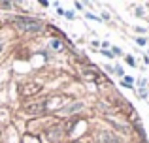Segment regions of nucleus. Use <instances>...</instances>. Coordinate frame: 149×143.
<instances>
[{
	"instance_id": "obj_9",
	"label": "nucleus",
	"mask_w": 149,
	"mask_h": 143,
	"mask_svg": "<svg viewBox=\"0 0 149 143\" xmlns=\"http://www.w3.org/2000/svg\"><path fill=\"white\" fill-rule=\"evenodd\" d=\"M136 41H138L140 45H146V44H147V40H146V38H138V40H136Z\"/></svg>"
},
{
	"instance_id": "obj_3",
	"label": "nucleus",
	"mask_w": 149,
	"mask_h": 143,
	"mask_svg": "<svg viewBox=\"0 0 149 143\" xmlns=\"http://www.w3.org/2000/svg\"><path fill=\"white\" fill-rule=\"evenodd\" d=\"M45 109H47V102H34V104H29V106L25 107L26 113L34 115V117H36V115H42Z\"/></svg>"
},
{
	"instance_id": "obj_11",
	"label": "nucleus",
	"mask_w": 149,
	"mask_h": 143,
	"mask_svg": "<svg viewBox=\"0 0 149 143\" xmlns=\"http://www.w3.org/2000/svg\"><path fill=\"white\" fill-rule=\"evenodd\" d=\"M115 55H121V49L119 47H113V57H115Z\"/></svg>"
},
{
	"instance_id": "obj_13",
	"label": "nucleus",
	"mask_w": 149,
	"mask_h": 143,
	"mask_svg": "<svg viewBox=\"0 0 149 143\" xmlns=\"http://www.w3.org/2000/svg\"><path fill=\"white\" fill-rule=\"evenodd\" d=\"M53 47H55V49H58V47H61V41L55 40V41H53Z\"/></svg>"
},
{
	"instance_id": "obj_5",
	"label": "nucleus",
	"mask_w": 149,
	"mask_h": 143,
	"mask_svg": "<svg viewBox=\"0 0 149 143\" xmlns=\"http://www.w3.org/2000/svg\"><path fill=\"white\" fill-rule=\"evenodd\" d=\"M61 136H62V128H58V126H57V128H51L49 132H47V137H49L51 141L61 140Z\"/></svg>"
},
{
	"instance_id": "obj_8",
	"label": "nucleus",
	"mask_w": 149,
	"mask_h": 143,
	"mask_svg": "<svg viewBox=\"0 0 149 143\" xmlns=\"http://www.w3.org/2000/svg\"><path fill=\"white\" fill-rule=\"evenodd\" d=\"M132 83H134V79H132V77H125V79H123V87H127V88H130Z\"/></svg>"
},
{
	"instance_id": "obj_1",
	"label": "nucleus",
	"mask_w": 149,
	"mask_h": 143,
	"mask_svg": "<svg viewBox=\"0 0 149 143\" xmlns=\"http://www.w3.org/2000/svg\"><path fill=\"white\" fill-rule=\"evenodd\" d=\"M13 23H15L17 28L25 30V32H40L44 28V25L38 19H32V17H15Z\"/></svg>"
},
{
	"instance_id": "obj_6",
	"label": "nucleus",
	"mask_w": 149,
	"mask_h": 143,
	"mask_svg": "<svg viewBox=\"0 0 149 143\" xmlns=\"http://www.w3.org/2000/svg\"><path fill=\"white\" fill-rule=\"evenodd\" d=\"M81 107H83V104L81 102H74L72 106H68V107H64V109L61 111V113H64V115H68V113H74V111H79Z\"/></svg>"
},
{
	"instance_id": "obj_2",
	"label": "nucleus",
	"mask_w": 149,
	"mask_h": 143,
	"mask_svg": "<svg viewBox=\"0 0 149 143\" xmlns=\"http://www.w3.org/2000/svg\"><path fill=\"white\" fill-rule=\"evenodd\" d=\"M96 141H98V143H121V137L115 136L111 130H98V134H96Z\"/></svg>"
},
{
	"instance_id": "obj_12",
	"label": "nucleus",
	"mask_w": 149,
	"mask_h": 143,
	"mask_svg": "<svg viewBox=\"0 0 149 143\" xmlns=\"http://www.w3.org/2000/svg\"><path fill=\"white\" fill-rule=\"evenodd\" d=\"M127 62L130 64V66H134V59H132V57H127Z\"/></svg>"
},
{
	"instance_id": "obj_7",
	"label": "nucleus",
	"mask_w": 149,
	"mask_h": 143,
	"mask_svg": "<svg viewBox=\"0 0 149 143\" xmlns=\"http://www.w3.org/2000/svg\"><path fill=\"white\" fill-rule=\"evenodd\" d=\"M85 77H87V79H93V81H100V77L98 75H96V73L95 72H89V70H85Z\"/></svg>"
},
{
	"instance_id": "obj_10",
	"label": "nucleus",
	"mask_w": 149,
	"mask_h": 143,
	"mask_svg": "<svg viewBox=\"0 0 149 143\" xmlns=\"http://www.w3.org/2000/svg\"><path fill=\"white\" fill-rule=\"evenodd\" d=\"M0 8H11V2H0Z\"/></svg>"
},
{
	"instance_id": "obj_14",
	"label": "nucleus",
	"mask_w": 149,
	"mask_h": 143,
	"mask_svg": "<svg viewBox=\"0 0 149 143\" xmlns=\"http://www.w3.org/2000/svg\"><path fill=\"white\" fill-rule=\"evenodd\" d=\"M2 47H4V40H0V51H2Z\"/></svg>"
},
{
	"instance_id": "obj_4",
	"label": "nucleus",
	"mask_w": 149,
	"mask_h": 143,
	"mask_svg": "<svg viewBox=\"0 0 149 143\" xmlns=\"http://www.w3.org/2000/svg\"><path fill=\"white\" fill-rule=\"evenodd\" d=\"M40 88H42V85H38V83H26V85H23L21 94H23V96H29V94H34V92H38Z\"/></svg>"
}]
</instances>
